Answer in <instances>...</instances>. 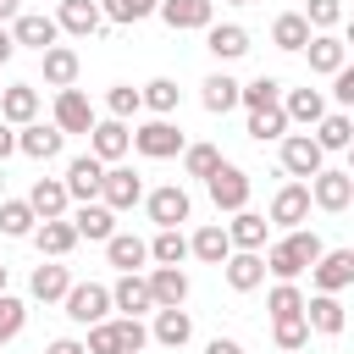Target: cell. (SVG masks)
Wrapping results in <instances>:
<instances>
[{"instance_id":"cell-42","label":"cell","mask_w":354,"mask_h":354,"mask_svg":"<svg viewBox=\"0 0 354 354\" xmlns=\"http://www.w3.org/2000/svg\"><path fill=\"white\" fill-rule=\"evenodd\" d=\"M277 100H282V77H271V72H260L254 83H238V105H249V111L277 105Z\"/></svg>"},{"instance_id":"cell-26","label":"cell","mask_w":354,"mask_h":354,"mask_svg":"<svg viewBox=\"0 0 354 354\" xmlns=\"http://www.w3.org/2000/svg\"><path fill=\"white\" fill-rule=\"evenodd\" d=\"M28 205H33L39 221H55V216H66L72 199H66V183H61V177H39V183L28 188Z\"/></svg>"},{"instance_id":"cell-46","label":"cell","mask_w":354,"mask_h":354,"mask_svg":"<svg viewBox=\"0 0 354 354\" xmlns=\"http://www.w3.org/2000/svg\"><path fill=\"white\" fill-rule=\"evenodd\" d=\"M271 337H277L282 354H299L310 343V326H304V315H288V321H271Z\"/></svg>"},{"instance_id":"cell-13","label":"cell","mask_w":354,"mask_h":354,"mask_svg":"<svg viewBox=\"0 0 354 354\" xmlns=\"http://www.w3.org/2000/svg\"><path fill=\"white\" fill-rule=\"evenodd\" d=\"M138 199H144L138 171H127V166H105V177H100V205H111V210H133Z\"/></svg>"},{"instance_id":"cell-57","label":"cell","mask_w":354,"mask_h":354,"mask_svg":"<svg viewBox=\"0 0 354 354\" xmlns=\"http://www.w3.org/2000/svg\"><path fill=\"white\" fill-rule=\"evenodd\" d=\"M17 11H22V0H0V28H6V22L17 17Z\"/></svg>"},{"instance_id":"cell-45","label":"cell","mask_w":354,"mask_h":354,"mask_svg":"<svg viewBox=\"0 0 354 354\" xmlns=\"http://www.w3.org/2000/svg\"><path fill=\"white\" fill-rule=\"evenodd\" d=\"M221 166V149L216 144H183V171L188 177H210Z\"/></svg>"},{"instance_id":"cell-6","label":"cell","mask_w":354,"mask_h":354,"mask_svg":"<svg viewBox=\"0 0 354 354\" xmlns=\"http://www.w3.org/2000/svg\"><path fill=\"white\" fill-rule=\"evenodd\" d=\"M127 149H133V127H127V122H116V116H105V122L94 116V127H88V155H94V160H105V166H116Z\"/></svg>"},{"instance_id":"cell-10","label":"cell","mask_w":354,"mask_h":354,"mask_svg":"<svg viewBox=\"0 0 354 354\" xmlns=\"http://www.w3.org/2000/svg\"><path fill=\"white\" fill-rule=\"evenodd\" d=\"M144 210H149V221H155V227H183V221L194 216V199H188L177 183H166V188L144 194Z\"/></svg>"},{"instance_id":"cell-44","label":"cell","mask_w":354,"mask_h":354,"mask_svg":"<svg viewBox=\"0 0 354 354\" xmlns=\"http://www.w3.org/2000/svg\"><path fill=\"white\" fill-rule=\"evenodd\" d=\"M155 6L160 0H100V17L105 22H144V17H155Z\"/></svg>"},{"instance_id":"cell-55","label":"cell","mask_w":354,"mask_h":354,"mask_svg":"<svg viewBox=\"0 0 354 354\" xmlns=\"http://www.w3.org/2000/svg\"><path fill=\"white\" fill-rule=\"evenodd\" d=\"M11 149H17V127H11V122H0V160H6Z\"/></svg>"},{"instance_id":"cell-24","label":"cell","mask_w":354,"mask_h":354,"mask_svg":"<svg viewBox=\"0 0 354 354\" xmlns=\"http://www.w3.org/2000/svg\"><path fill=\"white\" fill-rule=\"evenodd\" d=\"M28 238H33V243H39V254H50V260H66V254L77 249V232H72V221H66V216H55V221H39Z\"/></svg>"},{"instance_id":"cell-8","label":"cell","mask_w":354,"mask_h":354,"mask_svg":"<svg viewBox=\"0 0 354 354\" xmlns=\"http://www.w3.org/2000/svg\"><path fill=\"white\" fill-rule=\"evenodd\" d=\"M11 44L17 50H50V44H61V28L44 11H17L11 17Z\"/></svg>"},{"instance_id":"cell-31","label":"cell","mask_w":354,"mask_h":354,"mask_svg":"<svg viewBox=\"0 0 354 354\" xmlns=\"http://www.w3.org/2000/svg\"><path fill=\"white\" fill-rule=\"evenodd\" d=\"M188 254H194V260H205V266H221V260L232 254V243H227V227H221V221H205V227L188 238Z\"/></svg>"},{"instance_id":"cell-17","label":"cell","mask_w":354,"mask_h":354,"mask_svg":"<svg viewBox=\"0 0 354 354\" xmlns=\"http://www.w3.org/2000/svg\"><path fill=\"white\" fill-rule=\"evenodd\" d=\"M144 282H149V299H155V310L188 304V271H183V266H155Z\"/></svg>"},{"instance_id":"cell-20","label":"cell","mask_w":354,"mask_h":354,"mask_svg":"<svg viewBox=\"0 0 354 354\" xmlns=\"http://www.w3.org/2000/svg\"><path fill=\"white\" fill-rule=\"evenodd\" d=\"M100 177H105V160H94V155H77V160H66V199H100Z\"/></svg>"},{"instance_id":"cell-11","label":"cell","mask_w":354,"mask_h":354,"mask_svg":"<svg viewBox=\"0 0 354 354\" xmlns=\"http://www.w3.org/2000/svg\"><path fill=\"white\" fill-rule=\"evenodd\" d=\"M266 221H271V227H304V221H310V188H304V183H282V188L271 194Z\"/></svg>"},{"instance_id":"cell-37","label":"cell","mask_w":354,"mask_h":354,"mask_svg":"<svg viewBox=\"0 0 354 354\" xmlns=\"http://www.w3.org/2000/svg\"><path fill=\"white\" fill-rule=\"evenodd\" d=\"M310 138H315L326 155H332V149H348V144H354V122H348V111H326V116L315 122Z\"/></svg>"},{"instance_id":"cell-53","label":"cell","mask_w":354,"mask_h":354,"mask_svg":"<svg viewBox=\"0 0 354 354\" xmlns=\"http://www.w3.org/2000/svg\"><path fill=\"white\" fill-rule=\"evenodd\" d=\"M205 354H243V343H238V337H210Z\"/></svg>"},{"instance_id":"cell-38","label":"cell","mask_w":354,"mask_h":354,"mask_svg":"<svg viewBox=\"0 0 354 354\" xmlns=\"http://www.w3.org/2000/svg\"><path fill=\"white\" fill-rule=\"evenodd\" d=\"M288 127H293V122L282 116V105H260V111H249V138H254V144H277Z\"/></svg>"},{"instance_id":"cell-27","label":"cell","mask_w":354,"mask_h":354,"mask_svg":"<svg viewBox=\"0 0 354 354\" xmlns=\"http://www.w3.org/2000/svg\"><path fill=\"white\" fill-rule=\"evenodd\" d=\"M266 227H271V221L243 205V210H232V221H227V243H232V249H266Z\"/></svg>"},{"instance_id":"cell-40","label":"cell","mask_w":354,"mask_h":354,"mask_svg":"<svg viewBox=\"0 0 354 354\" xmlns=\"http://www.w3.org/2000/svg\"><path fill=\"white\" fill-rule=\"evenodd\" d=\"M149 260H155V266H183V260H188V238H183V227H160L155 243H149Z\"/></svg>"},{"instance_id":"cell-56","label":"cell","mask_w":354,"mask_h":354,"mask_svg":"<svg viewBox=\"0 0 354 354\" xmlns=\"http://www.w3.org/2000/svg\"><path fill=\"white\" fill-rule=\"evenodd\" d=\"M11 55H17V44H11V28H0V66H6Z\"/></svg>"},{"instance_id":"cell-15","label":"cell","mask_w":354,"mask_h":354,"mask_svg":"<svg viewBox=\"0 0 354 354\" xmlns=\"http://www.w3.org/2000/svg\"><path fill=\"white\" fill-rule=\"evenodd\" d=\"M55 28H61V33H72V39H94V33L105 28V17H100V0H61V11H55Z\"/></svg>"},{"instance_id":"cell-54","label":"cell","mask_w":354,"mask_h":354,"mask_svg":"<svg viewBox=\"0 0 354 354\" xmlns=\"http://www.w3.org/2000/svg\"><path fill=\"white\" fill-rule=\"evenodd\" d=\"M44 354H83V343H77V337H55Z\"/></svg>"},{"instance_id":"cell-9","label":"cell","mask_w":354,"mask_h":354,"mask_svg":"<svg viewBox=\"0 0 354 354\" xmlns=\"http://www.w3.org/2000/svg\"><path fill=\"white\" fill-rule=\"evenodd\" d=\"M61 144H66V133H61L55 122H39V116H33V122L17 127V149H22L28 160H55Z\"/></svg>"},{"instance_id":"cell-7","label":"cell","mask_w":354,"mask_h":354,"mask_svg":"<svg viewBox=\"0 0 354 354\" xmlns=\"http://www.w3.org/2000/svg\"><path fill=\"white\" fill-rule=\"evenodd\" d=\"M277 144H282V171H288V177H315V171L326 166V149H321L310 133H282Z\"/></svg>"},{"instance_id":"cell-50","label":"cell","mask_w":354,"mask_h":354,"mask_svg":"<svg viewBox=\"0 0 354 354\" xmlns=\"http://www.w3.org/2000/svg\"><path fill=\"white\" fill-rule=\"evenodd\" d=\"M116 343H122V354H138V348L149 343V326H144L138 315H122V321H116Z\"/></svg>"},{"instance_id":"cell-3","label":"cell","mask_w":354,"mask_h":354,"mask_svg":"<svg viewBox=\"0 0 354 354\" xmlns=\"http://www.w3.org/2000/svg\"><path fill=\"white\" fill-rule=\"evenodd\" d=\"M304 188H310V205H315V210H326V216H337V210H348V205H354V177H348V171H337V166H321Z\"/></svg>"},{"instance_id":"cell-43","label":"cell","mask_w":354,"mask_h":354,"mask_svg":"<svg viewBox=\"0 0 354 354\" xmlns=\"http://www.w3.org/2000/svg\"><path fill=\"white\" fill-rule=\"evenodd\" d=\"M266 310H271V321H288V315H304V293H299L293 282H277V288L266 293Z\"/></svg>"},{"instance_id":"cell-30","label":"cell","mask_w":354,"mask_h":354,"mask_svg":"<svg viewBox=\"0 0 354 354\" xmlns=\"http://www.w3.org/2000/svg\"><path fill=\"white\" fill-rule=\"evenodd\" d=\"M33 116H39V88H33V83H11V88H0V122L22 127V122H33Z\"/></svg>"},{"instance_id":"cell-14","label":"cell","mask_w":354,"mask_h":354,"mask_svg":"<svg viewBox=\"0 0 354 354\" xmlns=\"http://www.w3.org/2000/svg\"><path fill=\"white\" fill-rule=\"evenodd\" d=\"M221 277H227L232 293H254V288L266 282V260H260V249H232V254L221 260Z\"/></svg>"},{"instance_id":"cell-36","label":"cell","mask_w":354,"mask_h":354,"mask_svg":"<svg viewBox=\"0 0 354 354\" xmlns=\"http://www.w3.org/2000/svg\"><path fill=\"white\" fill-rule=\"evenodd\" d=\"M199 105H205L210 116H227V111L238 105V83H232L227 72H210V77L199 83Z\"/></svg>"},{"instance_id":"cell-47","label":"cell","mask_w":354,"mask_h":354,"mask_svg":"<svg viewBox=\"0 0 354 354\" xmlns=\"http://www.w3.org/2000/svg\"><path fill=\"white\" fill-rule=\"evenodd\" d=\"M105 111H111L116 122L138 116V111H144V105H138V88H133V83H111V94H105Z\"/></svg>"},{"instance_id":"cell-48","label":"cell","mask_w":354,"mask_h":354,"mask_svg":"<svg viewBox=\"0 0 354 354\" xmlns=\"http://www.w3.org/2000/svg\"><path fill=\"white\" fill-rule=\"evenodd\" d=\"M22 326H28V304L11 299V293H0V343H11Z\"/></svg>"},{"instance_id":"cell-23","label":"cell","mask_w":354,"mask_h":354,"mask_svg":"<svg viewBox=\"0 0 354 354\" xmlns=\"http://www.w3.org/2000/svg\"><path fill=\"white\" fill-rule=\"evenodd\" d=\"M277 105H282V116L299 122V127H315V122L326 116V94H321V88H288Z\"/></svg>"},{"instance_id":"cell-2","label":"cell","mask_w":354,"mask_h":354,"mask_svg":"<svg viewBox=\"0 0 354 354\" xmlns=\"http://www.w3.org/2000/svg\"><path fill=\"white\" fill-rule=\"evenodd\" d=\"M183 127L171 122V116H149L144 127H133V149L144 155V160H171V155H183Z\"/></svg>"},{"instance_id":"cell-4","label":"cell","mask_w":354,"mask_h":354,"mask_svg":"<svg viewBox=\"0 0 354 354\" xmlns=\"http://www.w3.org/2000/svg\"><path fill=\"white\" fill-rule=\"evenodd\" d=\"M205 188H210V205H216V210H227V216L249 205V171H243V166H232V160H221V166L205 177Z\"/></svg>"},{"instance_id":"cell-59","label":"cell","mask_w":354,"mask_h":354,"mask_svg":"<svg viewBox=\"0 0 354 354\" xmlns=\"http://www.w3.org/2000/svg\"><path fill=\"white\" fill-rule=\"evenodd\" d=\"M232 6H249V0H232Z\"/></svg>"},{"instance_id":"cell-22","label":"cell","mask_w":354,"mask_h":354,"mask_svg":"<svg viewBox=\"0 0 354 354\" xmlns=\"http://www.w3.org/2000/svg\"><path fill=\"white\" fill-rule=\"evenodd\" d=\"M39 61H44V83L50 88H72L77 72H83V61H77L72 44H50V50H39Z\"/></svg>"},{"instance_id":"cell-35","label":"cell","mask_w":354,"mask_h":354,"mask_svg":"<svg viewBox=\"0 0 354 354\" xmlns=\"http://www.w3.org/2000/svg\"><path fill=\"white\" fill-rule=\"evenodd\" d=\"M271 44L288 50V55H299V50L310 44V22H304V11H282V17L271 22Z\"/></svg>"},{"instance_id":"cell-51","label":"cell","mask_w":354,"mask_h":354,"mask_svg":"<svg viewBox=\"0 0 354 354\" xmlns=\"http://www.w3.org/2000/svg\"><path fill=\"white\" fill-rule=\"evenodd\" d=\"M337 17H343V0H310V6H304V22L321 28V33H332Z\"/></svg>"},{"instance_id":"cell-28","label":"cell","mask_w":354,"mask_h":354,"mask_svg":"<svg viewBox=\"0 0 354 354\" xmlns=\"http://www.w3.org/2000/svg\"><path fill=\"white\" fill-rule=\"evenodd\" d=\"M111 310H127V315H144V310H155V299H149V282H144L138 271H122V277H116V288H111Z\"/></svg>"},{"instance_id":"cell-25","label":"cell","mask_w":354,"mask_h":354,"mask_svg":"<svg viewBox=\"0 0 354 354\" xmlns=\"http://www.w3.org/2000/svg\"><path fill=\"white\" fill-rule=\"evenodd\" d=\"M155 11H160V22H166L171 33H188V28H210V0H160Z\"/></svg>"},{"instance_id":"cell-12","label":"cell","mask_w":354,"mask_h":354,"mask_svg":"<svg viewBox=\"0 0 354 354\" xmlns=\"http://www.w3.org/2000/svg\"><path fill=\"white\" fill-rule=\"evenodd\" d=\"M310 277H315V293H343L354 282V249H321Z\"/></svg>"},{"instance_id":"cell-33","label":"cell","mask_w":354,"mask_h":354,"mask_svg":"<svg viewBox=\"0 0 354 354\" xmlns=\"http://www.w3.org/2000/svg\"><path fill=\"white\" fill-rule=\"evenodd\" d=\"M105 260H111L116 271H138V266L149 260V243L133 238V232H111V238H105Z\"/></svg>"},{"instance_id":"cell-16","label":"cell","mask_w":354,"mask_h":354,"mask_svg":"<svg viewBox=\"0 0 354 354\" xmlns=\"http://www.w3.org/2000/svg\"><path fill=\"white\" fill-rule=\"evenodd\" d=\"M55 127L61 133H88L94 127V105L83 88H55Z\"/></svg>"},{"instance_id":"cell-52","label":"cell","mask_w":354,"mask_h":354,"mask_svg":"<svg viewBox=\"0 0 354 354\" xmlns=\"http://www.w3.org/2000/svg\"><path fill=\"white\" fill-rule=\"evenodd\" d=\"M332 100H337L343 111L354 105V66H337V72H332Z\"/></svg>"},{"instance_id":"cell-29","label":"cell","mask_w":354,"mask_h":354,"mask_svg":"<svg viewBox=\"0 0 354 354\" xmlns=\"http://www.w3.org/2000/svg\"><path fill=\"white\" fill-rule=\"evenodd\" d=\"M149 337H155V343H166V348H183V343L194 337V315H188L183 304H171V310H155V326H149Z\"/></svg>"},{"instance_id":"cell-1","label":"cell","mask_w":354,"mask_h":354,"mask_svg":"<svg viewBox=\"0 0 354 354\" xmlns=\"http://www.w3.org/2000/svg\"><path fill=\"white\" fill-rule=\"evenodd\" d=\"M321 249H326V243H321L310 227H288V238H282V243H271L260 260H266V271H271L277 282H293L299 271H310V266L321 260Z\"/></svg>"},{"instance_id":"cell-58","label":"cell","mask_w":354,"mask_h":354,"mask_svg":"<svg viewBox=\"0 0 354 354\" xmlns=\"http://www.w3.org/2000/svg\"><path fill=\"white\" fill-rule=\"evenodd\" d=\"M6 282H11V266H0V293H6Z\"/></svg>"},{"instance_id":"cell-34","label":"cell","mask_w":354,"mask_h":354,"mask_svg":"<svg viewBox=\"0 0 354 354\" xmlns=\"http://www.w3.org/2000/svg\"><path fill=\"white\" fill-rule=\"evenodd\" d=\"M304 326L337 337V332H343V304H337V293H315V299H304Z\"/></svg>"},{"instance_id":"cell-49","label":"cell","mask_w":354,"mask_h":354,"mask_svg":"<svg viewBox=\"0 0 354 354\" xmlns=\"http://www.w3.org/2000/svg\"><path fill=\"white\" fill-rule=\"evenodd\" d=\"M83 354H122V343H116V321H111V315L88 326V343H83Z\"/></svg>"},{"instance_id":"cell-41","label":"cell","mask_w":354,"mask_h":354,"mask_svg":"<svg viewBox=\"0 0 354 354\" xmlns=\"http://www.w3.org/2000/svg\"><path fill=\"white\" fill-rule=\"evenodd\" d=\"M33 227H39V216H33L28 199H0V232L6 238H28Z\"/></svg>"},{"instance_id":"cell-5","label":"cell","mask_w":354,"mask_h":354,"mask_svg":"<svg viewBox=\"0 0 354 354\" xmlns=\"http://www.w3.org/2000/svg\"><path fill=\"white\" fill-rule=\"evenodd\" d=\"M61 304H66V315H72L77 326H94V321L111 315V288H100V282H72V288L61 293Z\"/></svg>"},{"instance_id":"cell-21","label":"cell","mask_w":354,"mask_h":354,"mask_svg":"<svg viewBox=\"0 0 354 354\" xmlns=\"http://www.w3.org/2000/svg\"><path fill=\"white\" fill-rule=\"evenodd\" d=\"M72 232H77V238H88V243H105V238L116 232V210H111V205H100V199H83V205H77V216H72Z\"/></svg>"},{"instance_id":"cell-18","label":"cell","mask_w":354,"mask_h":354,"mask_svg":"<svg viewBox=\"0 0 354 354\" xmlns=\"http://www.w3.org/2000/svg\"><path fill=\"white\" fill-rule=\"evenodd\" d=\"M205 50H210L216 61H243V55H249V28H238V22H210V28H205Z\"/></svg>"},{"instance_id":"cell-32","label":"cell","mask_w":354,"mask_h":354,"mask_svg":"<svg viewBox=\"0 0 354 354\" xmlns=\"http://www.w3.org/2000/svg\"><path fill=\"white\" fill-rule=\"evenodd\" d=\"M66 288H72V271H66V266H55V260L33 266V277H28V293H33L39 304H55Z\"/></svg>"},{"instance_id":"cell-39","label":"cell","mask_w":354,"mask_h":354,"mask_svg":"<svg viewBox=\"0 0 354 354\" xmlns=\"http://www.w3.org/2000/svg\"><path fill=\"white\" fill-rule=\"evenodd\" d=\"M177 100H183V88H177L171 77H149V83L138 88V105H149L155 116H171V111H177Z\"/></svg>"},{"instance_id":"cell-19","label":"cell","mask_w":354,"mask_h":354,"mask_svg":"<svg viewBox=\"0 0 354 354\" xmlns=\"http://www.w3.org/2000/svg\"><path fill=\"white\" fill-rule=\"evenodd\" d=\"M304 55H310V72H315V77H332L337 66H348V44H343L337 33H310Z\"/></svg>"}]
</instances>
